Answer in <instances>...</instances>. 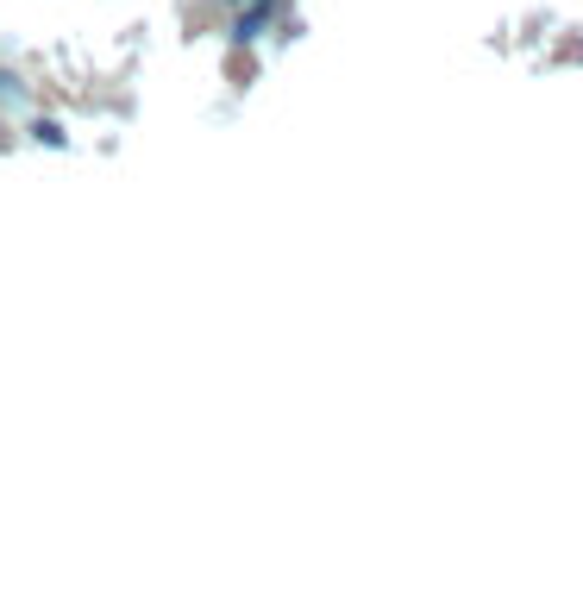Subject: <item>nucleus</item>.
I'll list each match as a JSON object with an SVG mask.
<instances>
[{"label": "nucleus", "mask_w": 583, "mask_h": 608, "mask_svg": "<svg viewBox=\"0 0 583 608\" xmlns=\"http://www.w3.org/2000/svg\"><path fill=\"white\" fill-rule=\"evenodd\" d=\"M264 26H270V0H264V7H251V13L239 19V26H232V38H239V44H245V38H258Z\"/></svg>", "instance_id": "obj_1"}, {"label": "nucleus", "mask_w": 583, "mask_h": 608, "mask_svg": "<svg viewBox=\"0 0 583 608\" xmlns=\"http://www.w3.org/2000/svg\"><path fill=\"white\" fill-rule=\"evenodd\" d=\"M32 138H38V145H63V126H51V120H38V126H32Z\"/></svg>", "instance_id": "obj_2"}]
</instances>
